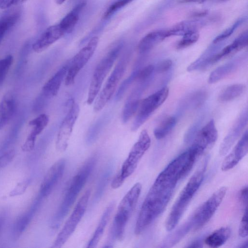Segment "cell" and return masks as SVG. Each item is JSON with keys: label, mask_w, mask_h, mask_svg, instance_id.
Wrapping results in <instances>:
<instances>
[{"label": "cell", "mask_w": 248, "mask_h": 248, "mask_svg": "<svg viewBox=\"0 0 248 248\" xmlns=\"http://www.w3.org/2000/svg\"><path fill=\"white\" fill-rule=\"evenodd\" d=\"M184 163L179 157L172 160L158 174L142 204L135 233H141L165 210L179 181L183 179Z\"/></svg>", "instance_id": "cell-1"}, {"label": "cell", "mask_w": 248, "mask_h": 248, "mask_svg": "<svg viewBox=\"0 0 248 248\" xmlns=\"http://www.w3.org/2000/svg\"><path fill=\"white\" fill-rule=\"evenodd\" d=\"M208 160V157L204 158L174 203L165 221V228L168 231H171L176 226L194 195L200 188L204 179Z\"/></svg>", "instance_id": "cell-2"}, {"label": "cell", "mask_w": 248, "mask_h": 248, "mask_svg": "<svg viewBox=\"0 0 248 248\" xmlns=\"http://www.w3.org/2000/svg\"><path fill=\"white\" fill-rule=\"evenodd\" d=\"M141 189V184L136 183L121 201L104 248H112L115 242L123 239L126 224L136 206Z\"/></svg>", "instance_id": "cell-3"}, {"label": "cell", "mask_w": 248, "mask_h": 248, "mask_svg": "<svg viewBox=\"0 0 248 248\" xmlns=\"http://www.w3.org/2000/svg\"><path fill=\"white\" fill-rule=\"evenodd\" d=\"M97 161L96 155L89 157L72 178L53 220L54 227L59 226L74 204L86 183Z\"/></svg>", "instance_id": "cell-4"}, {"label": "cell", "mask_w": 248, "mask_h": 248, "mask_svg": "<svg viewBox=\"0 0 248 248\" xmlns=\"http://www.w3.org/2000/svg\"><path fill=\"white\" fill-rule=\"evenodd\" d=\"M123 46V42L113 45L97 65L91 79L88 93L87 103L91 105L98 95L102 84Z\"/></svg>", "instance_id": "cell-5"}, {"label": "cell", "mask_w": 248, "mask_h": 248, "mask_svg": "<svg viewBox=\"0 0 248 248\" xmlns=\"http://www.w3.org/2000/svg\"><path fill=\"white\" fill-rule=\"evenodd\" d=\"M227 190L226 186L220 187L194 212L189 219L193 230L200 229L211 219L222 202Z\"/></svg>", "instance_id": "cell-6"}, {"label": "cell", "mask_w": 248, "mask_h": 248, "mask_svg": "<svg viewBox=\"0 0 248 248\" xmlns=\"http://www.w3.org/2000/svg\"><path fill=\"white\" fill-rule=\"evenodd\" d=\"M217 137L215 122L212 119L200 129L193 139L191 147L187 150L190 161L195 164L200 156L214 145Z\"/></svg>", "instance_id": "cell-7"}, {"label": "cell", "mask_w": 248, "mask_h": 248, "mask_svg": "<svg viewBox=\"0 0 248 248\" xmlns=\"http://www.w3.org/2000/svg\"><path fill=\"white\" fill-rule=\"evenodd\" d=\"M90 195L91 190L88 189L82 195L70 216L58 234L52 248H61L74 232L86 211Z\"/></svg>", "instance_id": "cell-8"}, {"label": "cell", "mask_w": 248, "mask_h": 248, "mask_svg": "<svg viewBox=\"0 0 248 248\" xmlns=\"http://www.w3.org/2000/svg\"><path fill=\"white\" fill-rule=\"evenodd\" d=\"M130 55H124L115 65L94 103L93 110L100 111L112 96L127 66Z\"/></svg>", "instance_id": "cell-9"}, {"label": "cell", "mask_w": 248, "mask_h": 248, "mask_svg": "<svg viewBox=\"0 0 248 248\" xmlns=\"http://www.w3.org/2000/svg\"><path fill=\"white\" fill-rule=\"evenodd\" d=\"M151 145V139L147 131L144 129L140 133L137 141L130 151L123 163L118 175L124 181L135 170L138 163Z\"/></svg>", "instance_id": "cell-10"}, {"label": "cell", "mask_w": 248, "mask_h": 248, "mask_svg": "<svg viewBox=\"0 0 248 248\" xmlns=\"http://www.w3.org/2000/svg\"><path fill=\"white\" fill-rule=\"evenodd\" d=\"M169 93V89L164 87L141 101L131 126L132 131H137L148 120L154 112L165 102Z\"/></svg>", "instance_id": "cell-11"}, {"label": "cell", "mask_w": 248, "mask_h": 248, "mask_svg": "<svg viewBox=\"0 0 248 248\" xmlns=\"http://www.w3.org/2000/svg\"><path fill=\"white\" fill-rule=\"evenodd\" d=\"M99 42L97 36L92 37L87 44L81 48L70 61L69 66L65 78V84H73L79 72L86 64L94 54Z\"/></svg>", "instance_id": "cell-12"}, {"label": "cell", "mask_w": 248, "mask_h": 248, "mask_svg": "<svg viewBox=\"0 0 248 248\" xmlns=\"http://www.w3.org/2000/svg\"><path fill=\"white\" fill-rule=\"evenodd\" d=\"M79 112L78 105L72 100L69 111L62 121L58 133L56 147L59 151L63 152L67 149Z\"/></svg>", "instance_id": "cell-13"}, {"label": "cell", "mask_w": 248, "mask_h": 248, "mask_svg": "<svg viewBox=\"0 0 248 248\" xmlns=\"http://www.w3.org/2000/svg\"><path fill=\"white\" fill-rule=\"evenodd\" d=\"M66 165V160L61 158L49 169L41 184L39 196L44 199L49 196L62 177Z\"/></svg>", "instance_id": "cell-14"}, {"label": "cell", "mask_w": 248, "mask_h": 248, "mask_svg": "<svg viewBox=\"0 0 248 248\" xmlns=\"http://www.w3.org/2000/svg\"><path fill=\"white\" fill-rule=\"evenodd\" d=\"M152 79L145 81L138 82L132 90L124 105L122 113V122L126 124L137 111L140 105V100L144 91L146 89Z\"/></svg>", "instance_id": "cell-15"}, {"label": "cell", "mask_w": 248, "mask_h": 248, "mask_svg": "<svg viewBox=\"0 0 248 248\" xmlns=\"http://www.w3.org/2000/svg\"><path fill=\"white\" fill-rule=\"evenodd\" d=\"M248 121V113L246 109L240 115L221 143L219 149L220 155H225L228 153L243 132Z\"/></svg>", "instance_id": "cell-16"}, {"label": "cell", "mask_w": 248, "mask_h": 248, "mask_svg": "<svg viewBox=\"0 0 248 248\" xmlns=\"http://www.w3.org/2000/svg\"><path fill=\"white\" fill-rule=\"evenodd\" d=\"M66 33L59 24L48 27L32 46L33 50L40 53L62 37Z\"/></svg>", "instance_id": "cell-17"}, {"label": "cell", "mask_w": 248, "mask_h": 248, "mask_svg": "<svg viewBox=\"0 0 248 248\" xmlns=\"http://www.w3.org/2000/svg\"><path fill=\"white\" fill-rule=\"evenodd\" d=\"M248 151V132L247 130L232 151L223 160L221 169L226 171L234 167Z\"/></svg>", "instance_id": "cell-18"}, {"label": "cell", "mask_w": 248, "mask_h": 248, "mask_svg": "<svg viewBox=\"0 0 248 248\" xmlns=\"http://www.w3.org/2000/svg\"><path fill=\"white\" fill-rule=\"evenodd\" d=\"M49 122L48 115L42 113L31 120L29 125L31 127V130L27 137L21 147L24 152H30L34 148L36 138L46 127Z\"/></svg>", "instance_id": "cell-19"}, {"label": "cell", "mask_w": 248, "mask_h": 248, "mask_svg": "<svg viewBox=\"0 0 248 248\" xmlns=\"http://www.w3.org/2000/svg\"><path fill=\"white\" fill-rule=\"evenodd\" d=\"M70 61L61 67L44 84L42 89L43 96L51 99L55 96L60 88L62 82L65 78Z\"/></svg>", "instance_id": "cell-20"}, {"label": "cell", "mask_w": 248, "mask_h": 248, "mask_svg": "<svg viewBox=\"0 0 248 248\" xmlns=\"http://www.w3.org/2000/svg\"><path fill=\"white\" fill-rule=\"evenodd\" d=\"M42 200L43 199L39 196L28 211L21 215L15 221L12 230V237L15 240L19 239L27 228Z\"/></svg>", "instance_id": "cell-21"}, {"label": "cell", "mask_w": 248, "mask_h": 248, "mask_svg": "<svg viewBox=\"0 0 248 248\" xmlns=\"http://www.w3.org/2000/svg\"><path fill=\"white\" fill-rule=\"evenodd\" d=\"M115 203L111 202L106 208L99 221V224L90 240L87 247L94 248L96 247L103 234L105 228L110 219L111 215L114 210Z\"/></svg>", "instance_id": "cell-22"}, {"label": "cell", "mask_w": 248, "mask_h": 248, "mask_svg": "<svg viewBox=\"0 0 248 248\" xmlns=\"http://www.w3.org/2000/svg\"><path fill=\"white\" fill-rule=\"evenodd\" d=\"M16 110V102L14 96L8 93L0 102V130L9 123Z\"/></svg>", "instance_id": "cell-23"}, {"label": "cell", "mask_w": 248, "mask_h": 248, "mask_svg": "<svg viewBox=\"0 0 248 248\" xmlns=\"http://www.w3.org/2000/svg\"><path fill=\"white\" fill-rule=\"evenodd\" d=\"M167 38L166 30L152 31L144 36L139 42L138 49L140 53L149 51L160 42Z\"/></svg>", "instance_id": "cell-24"}, {"label": "cell", "mask_w": 248, "mask_h": 248, "mask_svg": "<svg viewBox=\"0 0 248 248\" xmlns=\"http://www.w3.org/2000/svg\"><path fill=\"white\" fill-rule=\"evenodd\" d=\"M248 32H243L238 36L231 44L225 47L220 52L216 54L215 58L217 62L223 58L233 54L242 49L248 46Z\"/></svg>", "instance_id": "cell-25"}, {"label": "cell", "mask_w": 248, "mask_h": 248, "mask_svg": "<svg viewBox=\"0 0 248 248\" xmlns=\"http://www.w3.org/2000/svg\"><path fill=\"white\" fill-rule=\"evenodd\" d=\"M207 97L206 92L200 91L192 93L183 99L179 107L178 113L181 114L190 108H196L202 105Z\"/></svg>", "instance_id": "cell-26"}, {"label": "cell", "mask_w": 248, "mask_h": 248, "mask_svg": "<svg viewBox=\"0 0 248 248\" xmlns=\"http://www.w3.org/2000/svg\"><path fill=\"white\" fill-rule=\"evenodd\" d=\"M241 62L240 60H236L218 67L210 74L208 79V83H214L224 78L235 71Z\"/></svg>", "instance_id": "cell-27"}, {"label": "cell", "mask_w": 248, "mask_h": 248, "mask_svg": "<svg viewBox=\"0 0 248 248\" xmlns=\"http://www.w3.org/2000/svg\"><path fill=\"white\" fill-rule=\"evenodd\" d=\"M231 234V230L230 228L222 227L208 235L204 240V243L210 248H218L226 243Z\"/></svg>", "instance_id": "cell-28"}, {"label": "cell", "mask_w": 248, "mask_h": 248, "mask_svg": "<svg viewBox=\"0 0 248 248\" xmlns=\"http://www.w3.org/2000/svg\"><path fill=\"white\" fill-rule=\"evenodd\" d=\"M86 5L84 1L77 4L59 23L61 27L67 33L71 31L77 23L79 14Z\"/></svg>", "instance_id": "cell-29"}, {"label": "cell", "mask_w": 248, "mask_h": 248, "mask_svg": "<svg viewBox=\"0 0 248 248\" xmlns=\"http://www.w3.org/2000/svg\"><path fill=\"white\" fill-rule=\"evenodd\" d=\"M200 23L196 21H184L177 23L170 28L166 30L167 37L171 36H183L192 31L198 30Z\"/></svg>", "instance_id": "cell-30"}, {"label": "cell", "mask_w": 248, "mask_h": 248, "mask_svg": "<svg viewBox=\"0 0 248 248\" xmlns=\"http://www.w3.org/2000/svg\"><path fill=\"white\" fill-rule=\"evenodd\" d=\"M20 16V11H15L6 14L0 18V43L7 32L18 22Z\"/></svg>", "instance_id": "cell-31"}, {"label": "cell", "mask_w": 248, "mask_h": 248, "mask_svg": "<svg viewBox=\"0 0 248 248\" xmlns=\"http://www.w3.org/2000/svg\"><path fill=\"white\" fill-rule=\"evenodd\" d=\"M113 170V164L109 163L100 177L93 197V202H98L104 194Z\"/></svg>", "instance_id": "cell-32"}, {"label": "cell", "mask_w": 248, "mask_h": 248, "mask_svg": "<svg viewBox=\"0 0 248 248\" xmlns=\"http://www.w3.org/2000/svg\"><path fill=\"white\" fill-rule=\"evenodd\" d=\"M108 115L105 114L91 126L86 138V142L87 144L91 145L96 141L103 128L108 122Z\"/></svg>", "instance_id": "cell-33"}, {"label": "cell", "mask_w": 248, "mask_h": 248, "mask_svg": "<svg viewBox=\"0 0 248 248\" xmlns=\"http://www.w3.org/2000/svg\"><path fill=\"white\" fill-rule=\"evenodd\" d=\"M192 229L191 223L188 220L166 238L164 242L163 247H170L173 246Z\"/></svg>", "instance_id": "cell-34"}, {"label": "cell", "mask_w": 248, "mask_h": 248, "mask_svg": "<svg viewBox=\"0 0 248 248\" xmlns=\"http://www.w3.org/2000/svg\"><path fill=\"white\" fill-rule=\"evenodd\" d=\"M246 86L243 84H234L225 88L219 95L218 99L222 102L231 101L240 96L245 91Z\"/></svg>", "instance_id": "cell-35"}, {"label": "cell", "mask_w": 248, "mask_h": 248, "mask_svg": "<svg viewBox=\"0 0 248 248\" xmlns=\"http://www.w3.org/2000/svg\"><path fill=\"white\" fill-rule=\"evenodd\" d=\"M177 123V118L171 116L164 120L154 131L155 138L161 140L167 136L174 127Z\"/></svg>", "instance_id": "cell-36"}, {"label": "cell", "mask_w": 248, "mask_h": 248, "mask_svg": "<svg viewBox=\"0 0 248 248\" xmlns=\"http://www.w3.org/2000/svg\"><path fill=\"white\" fill-rule=\"evenodd\" d=\"M136 68L130 75L125 79L120 85L115 97L116 101H119L122 99L126 91L134 81L136 79L140 69L139 65Z\"/></svg>", "instance_id": "cell-37"}, {"label": "cell", "mask_w": 248, "mask_h": 248, "mask_svg": "<svg viewBox=\"0 0 248 248\" xmlns=\"http://www.w3.org/2000/svg\"><path fill=\"white\" fill-rule=\"evenodd\" d=\"M199 37L198 30L188 32L183 35V38L177 43L176 47L178 49L186 48L195 43Z\"/></svg>", "instance_id": "cell-38"}, {"label": "cell", "mask_w": 248, "mask_h": 248, "mask_svg": "<svg viewBox=\"0 0 248 248\" xmlns=\"http://www.w3.org/2000/svg\"><path fill=\"white\" fill-rule=\"evenodd\" d=\"M13 62V57L8 55L0 60V87L2 84Z\"/></svg>", "instance_id": "cell-39"}, {"label": "cell", "mask_w": 248, "mask_h": 248, "mask_svg": "<svg viewBox=\"0 0 248 248\" xmlns=\"http://www.w3.org/2000/svg\"><path fill=\"white\" fill-rule=\"evenodd\" d=\"M203 120V117L201 116L189 127L184 136V141L186 143H189L193 140L200 130Z\"/></svg>", "instance_id": "cell-40"}, {"label": "cell", "mask_w": 248, "mask_h": 248, "mask_svg": "<svg viewBox=\"0 0 248 248\" xmlns=\"http://www.w3.org/2000/svg\"><path fill=\"white\" fill-rule=\"evenodd\" d=\"M133 0H118L111 4L105 12L103 16L104 19L112 16L115 13L131 2Z\"/></svg>", "instance_id": "cell-41"}, {"label": "cell", "mask_w": 248, "mask_h": 248, "mask_svg": "<svg viewBox=\"0 0 248 248\" xmlns=\"http://www.w3.org/2000/svg\"><path fill=\"white\" fill-rule=\"evenodd\" d=\"M155 71V66L152 64L148 65L140 70L136 80L138 82H141L153 78Z\"/></svg>", "instance_id": "cell-42"}, {"label": "cell", "mask_w": 248, "mask_h": 248, "mask_svg": "<svg viewBox=\"0 0 248 248\" xmlns=\"http://www.w3.org/2000/svg\"><path fill=\"white\" fill-rule=\"evenodd\" d=\"M242 18L238 19L233 25L230 27L226 29L220 34L217 36L213 40V42L214 44L218 43L231 35V34L234 32L235 30L239 26V25L242 22Z\"/></svg>", "instance_id": "cell-43"}, {"label": "cell", "mask_w": 248, "mask_h": 248, "mask_svg": "<svg viewBox=\"0 0 248 248\" xmlns=\"http://www.w3.org/2000/svg\"><path fill=\"white\" fill-rule=\"evenodd\" d=\"M30 183V179H25L18 183L9 192V197H15L23 194L26 190Z\"/></svg>", "instance_id": "cell-44"}, {"label": "cell", "mask_w": 248, "mask_h": 248, "mask_svg": "<svg viewBox=\"0 0 248 248\" xmlns=\"http://www.w3.org/2000/svg\"><path fill=\"white\" fill-rule=\"evenodd\" d=\"M239 235L242 238L248 236V207L246 206L241 222L240 223L239 230Z\"/></svg>", "instance_id": "cell-45"}, {"label": "cell", "mask_w": 248, "mask_h": 248, "mask_svg": "<svg viewBox=\"0 0 248 248\" xmlns=\"http://www.w3.org/2000/svg\"><path fill=\"white\" fill-rule=\"evenodd\" d=\"M15 152L13 149L10 150L0 155V169L7 166L14 159Z\"/></svg>", "instance_id": "cell-46"}, {"label": "cell", "mask_w": 248, "mask_h": 248, "mask_svg": "<svg viewBox=\"0 0 248 248\" xmlns=\"http://www.w3.org/2000/svg\"><path fill=\"white\" fill-rule=\"evenodd\" d=\"M172 65L171 60L167 59L158 62L155 67V71L158 73H163L170 69Z\"/></svg>", "instance_id": "cell-47"}, {"label": "cell", "mask_w": 248, "mask_h": 248, "mask_svg": "<svg viewBox=\"0 0 248 248\" xmlns=\"http://www.w3.org/2000/svg\"><path fill=\"white\" fill-rule=\"evenodd\" d=\"M28 0H0V9H6L23 3Z\"/></svg>", "instance_id": "cell-48"}, {"label": "cell", "mask_w": 248, "mask_h": 248, "mask_svg": "<svg viewBox=\"0 0 248 248\" xmlns=\"http://www.w3.org/2000/svg\"><path fill=\"white\" fill-rule=\"evenodd\" d=\"M248 186H244L240 191L239 198L240 201L246 206L248 204Z\"/></svg>", "instance_id": "cell-49"}, {"label": "cell", "mask_w": 248, "mask_h": 248, "mask_svg": "<svg viewBox=\"0 0 248 248\" xmlns=\"http://www.w3.org/2000/svg\"><path fill=\"white\" fill-rule=\"evenodd\" d=\"M208 11L207 10H202L194 11L190 15V16L192 17H200L204 16L208 14Z\"/></svg>", "instance_id": "cell-50"}, {"label": "cell", "mask_w": 248, "mask_h": 248, "mask_svg": "<svg viewBox=\"0 0 248 248\" xmlns=\"http://www.w3.org/2000/svg\"><path fill=\"white\" fill-rule=\"evenodd\" d=\"M202 242L199 240H197V241H193L186 247H188V248H202Z\"/></svg>", "instance_id": "cell-51"}, {"label": "cell", "mask_w": 248, "mask_h": 248, "mask_svg": "<svg viewBox=\"0 0 248 248\" xmlns=\"http://www.w3.org/2000/svg\"><path fill=\"white\" fill-rule=\"evenodd\" d=\"M206 0H181L180 3L194 2L201 4L205 2Z\"/></svg>", "instance_id": "cell-52"}, {"label": "cell", "mask_w": 248, "mask_h": 248, "mask_svg": "<svg viewBox=\"0 0 248 248\" xmlns=\"http://www.w3.org/2000/svg\"><path fill=\"white\" fill-rule=\"evenodd\" d=\"M4 221V216L3 215H0V232L1 230Z\"/></svg>", "instance_id": "cell-53"}, {"label": "cell", "mask_w": 248, "mask_h": 248, "mask_svg": "<svg viewBox=\"0 0 248 248\" xmlns=\"http://www.w3.org/2000/svg\"><path fill=\"white\" fill-rule=\"evenodd\" d=\"M239 248H248V241H246V242H245L241 246L239 247Z\"/></svg>", "instance_id": "cell-54"}, {"label": "cell", "mask_w": 248, "mask_h": 248, "mask_svg": "<svg viewBox=\"0 0 248 248\" xmlns=\"http://www.w3.org/2000/svg\"><path fill=\"white\" fill-rule=\"evenodd\" d=\"M56 3L60 5L62 4L66 0H54Z\"/></svg>", "instance_id": "cell-55"}, {"label": "cell", "mask_w": 248, "mask_h": 248, "mask_svg": "<svg viewBox=\"0 0 248 248\" xmlns=\"http://www.w3.org/2000/svg\"><path fill=\"white\" fill-rule=\"evenodd\" d=\"M220 1H227V0H219Z\"/></svg>", "instance_id": "cell-56"}]
</instances>
